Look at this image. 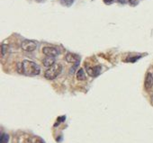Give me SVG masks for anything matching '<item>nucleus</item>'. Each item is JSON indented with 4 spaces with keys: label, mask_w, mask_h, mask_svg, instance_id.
<instances>
[{
    "label": "nucleus",
    "mask_w": 153,
    "mask_h": 143,
    "mask_svg": "<svg viewBox=\"0 0 153 143\" xmlns=\"http://www.w3.org/2000/svg\"><path fill=\"white\" fill-rule=\"evenodd\" d=\"M35 143H44V141H43L42 139H37V140H36V142H35Z\"/></svg>",
    "instance_id": "obj_15"
},
{
    "label": "nucleus",
    "mask_w": 153,
    "mask_h": 143,
    "mask_svg": "<svg viewBox=\"0 0 153 143\" xmlns=\"http://www.w3.org/2000/svg\"><path fill=\"white\" fill-rule=\"evenodd\" d=\"M76 79L79 80V81H82V80H85L86 79V74H85V71L83 68H79L78 70V72L76 74Z\"/></svg>",
    "instance_id": "obj_9"
},
{
    "label": "nucleus",
    "mask_w": 153,
    "mask_h": 143,
    "mask_svg": "<svg viewBox=\"0 0 153 143\" xmlns=\"http://www.w3.org/2000/svg\"><path fill=\"white\" fill-rule=\"evenodd\" d=\"M62 71V66L60 64H54L51 67H48V69L44 73V78L48 80H53L55 79Z\"/></svg>",
    "instance_id": "obj_2"
},
{
    "label": "nucleus",
    "mask_w": 153,
    "mask_h": 143,
    "mask_svg": "<svg viewBox=\"0 0 153 143\" xmlns=\"http://www.w3.org/2000/svg\"><path fill=\"white\" fill-rule=\"evenodd\" d=\"M42 53L49 57H57L59 55V50L54 47H43Z\"/></svg>",
    "instance_id": "obj_5"
},
{
    "label": "nucleus",
    "mask_w": 153,
    "mask_h": 143,
    "mask_svg": "<svg viewBox=\"0 0 153 143\" xmlns=\"http://www.w3.org/2000/svg\"><path fill=\"white\" fill-rule=\"evenodd\" d=\"M144 87L146 89H150L153 87V75L151 73L147 74L144 81Z\"/></svg>",
    "instance_id": "obj_7"
},
{
    "label": "nucleus",
    "mask_w": 153,
    "mask_h": 143,
    "mask_svg": "<svg viewBox=\"0 0 153 143\" xmlns=\"http://www.w3.org/2000/svg\"><path fill=\"white\" fill-rule=\"evenodd\" d=\"M59 3L63 6V7H71L74 3V0H59Z\"/></svg>",
    "instance_id": "obj_10"
},
{
    "label": "nucleus",
    "mask_w": 153,
    "mask_h": 143,
    "mask_svg": "<svg viewBox=\"0 0 153 143\" xmlns=\"http://www.w3.org/2000/svg\"><path fill=\"white\" fill-rule=\"evenodd\" d=\"M21 48L27 52H32L33 50H36L37 48V44L35 41H29V40H25L21 43Z\"/></svg>",
    "instance_id": "obj_3"
},
{
    "label": "nucleus",
    "mask_w": 153,
    "mask_h": 143,
    "mask_svg": "<svg viewBox=\"0 0 153 143\" xmlns=\"http://www.w3.org/2000/svg\"><path fill=\"white\" fill-rule=\"evenodd\" d=\"M86 70L88 74L90 76V77H97L100 75L101 73V70H102V67L101 66H96V67H86Z\"/></svg>",
    "instance_id": "obj_4"
},
{
    "label": "nucleus",
    "mask_w": 153,
    "mask_h": 143,
    "mask_svg": "<svg viewBox=\"0 0 153 143\" xmlns=\"http://www.w3.org/2000/svg\"><path fill=\"white\" fill-rule=\"evenodd\" d=\"M22 66H23V75L33 77L39 75L41 72V67L37 63L33 61L25 59L22 62Z\"/></svg>",
    "instance_id": "obj_1"
},
{
    "label": "nucleus",
    "mask_w": 153,
    "mask_h": 143,
    "mask_svg": "<svg viewBox=\"0 0 153 143\" xmlns=\"http://www.w3.org/2000/svg\"><path fill=\"white\" fill-rule=\"evenodd\" d=\"M114 1V0H104V2H105L106 5H110V4H112Z\"/></svg>",
    "instance_id": "obj_13"
},
{
    "label": "nucleus",
    "mask_w": 153,
    "mask_h": 143,
    "mask_svg": "<svg viewBox=\"0 0 153 143\" xmlns=\"http://www.w3.org/2000/svg\"><path fill=\"white\" fill-rule=\"evenodd\" d=\"M8 46L7 44H2L1 46V52H2V55L4 56L7 52H8Z\"/></svg>",
    "instance_id": "obj_12"
},
{
    "label": "nucleus",
    "mask_w": 153,
    "mask_h": 143,
    "mask_svg": "<svg viewBox=\"0 0 153 143\" xmlns=\"http://www.w3.org/2000/svg\"><path fill=\"white\" fill-rule=\"evenodd\" d=\"M79 56L76 54H73V53H68L65 56V60L69 62V63H78L79 62Z\"/></svg>",
    "instance_id": "obj_6"
},
{
    "label": "nucleus",
    "mask_w": 153,
    "mask_h": 143,
    "mask_svg": "<svg viewBox=\"0 0 153 143\" xmlns=\"http://www.w3.org/2000/svg\"><path fill=\"white\" fill-rule=\"evenodd\" d=\"M9 140V136L7 133H2L0 137V143H7Z\"/></svg>",
    "instance_id": "obj_11"
},
{
    "label": "nucleus",
    "mask_w": 153,
    "mask_h": 143,
    "mask_svg": "<svg viewBox=\"0 0 153 143\" xmlns=\"http://www.w3.org/2000/svg\"><path fill=\"white\" fill-rule=\"evenodd\" d=\"M117 1H118L120 4H125V3L128 1V0H117Z\"/></svg>",
    "instance_id": "obj_14"
},
{
    "label": "nucleus",
    "mask_w": 153,
    "mask_h": 143,
    "mask_svg": "<svg viewBox=\"0 0 153 143\" xmlns=\"http://www.w3.org/2000/svg\"><path fill=\"white\" fill-rule=\"evenodd\" d=\"M42 64L46 67H51V66H53L55 64V57H49V56H47L45 59H43Z\"/></svg>",
    "instance_id": "obj_8"
}]
</instances>
